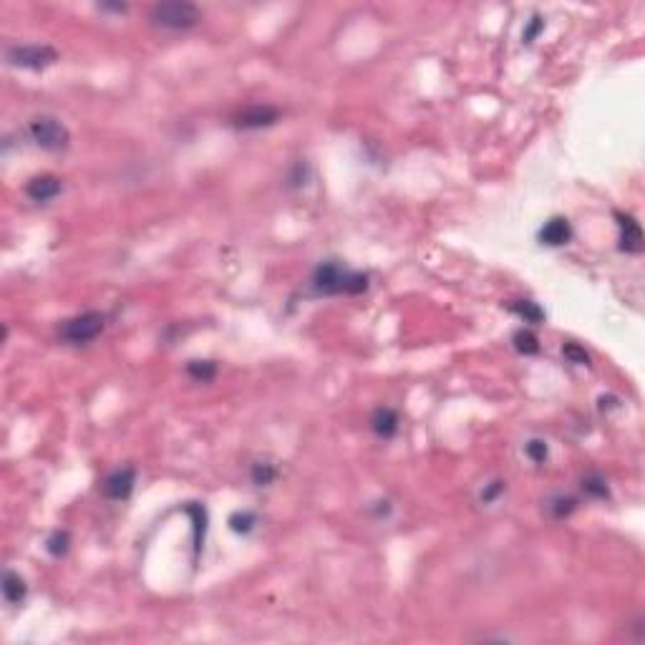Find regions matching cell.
Here are the masks:
<instances>
[{"instance_id":"1","label":"cell","mask_w":645,"mask_h":645,"mask_svg":"<svg viewBox=\"0 0 645 645\" xmlns=\"http://www.w3.org/2000/svg\"><path fill=\"white\" fill-rule=\"evenodd\" d=\"M310 285L318 295H361L368 288V275L348 270L336 260H326L313 270Z\"/></svg>"},{"instance_id":"2","label":"cell","mask_w":645,"mask_h":645,"mask_svg":"<svg viewBox=\"0 0 645 645\" xmlns=\"http://www.w3.org/2000/svg\"><path fill=\"white\" fill-rule=\"evenodd\" d=\"M151 25L164 30H189L202 20V11L187 0H172V3H157L149 11Z\"/></svg>"},{"instance_id":"3","label":"cell","mask_w":645,"mask_h":645,"mask_svg":"<svg viewBox=\"0 0 645 645\" xmlns=\"http://www.w3.org/2000/svg\"><path fill=\"white\" fill-rule=\"evenodd\" d=\"M103 326H106L103 313L89 310V313L73 315V318L63 320V326L58 328V336H60V340H66V343H71V345H86L101 336Z\"/></svg>"},{"instance_id":"4","label":"cell","mask_w":645,"mask_h":645,"mask_svg":"<svg viewBox=\"0 0 645 645\" xmlns=\"http://www.w3.org/2000/svg\"><path fill=\"white\" fill-rule=\"evenodd\" d=\"M28 136L33 144L46 151H63L71 141L68 129L56 116H36L28 124Z\"/></svg>"},{"instance_id":"5","label":"cell","mask_w":645,"mask_h":645,"mask_svg":"<svg viewBox=\"0 0 645 645\" xmlns=\"http://www.w3.org/2000/svg\"><path fill=\"white\" fill-rule=\"evenodd\" d=\"M6 60L11 66L25 68V71H43V68L53 66L58 60V53L43 43H25V46H11L6 51Z\"/></svg>"},{"instance_id":"6","label":"cell","mask_w":645,"mask_h":645,"mask_svg":"<svg viewBox=\"0 0 645 645\" xmlns=\"http://www.w3.org/2000/svg\"><path fill=\"white\" fill-rule=\"evenodd\" d=\"M278 121H280V109H275L270 103H255V106H248L245 111H240L232 124L237 129H242V132H257V129L275 127Z\"/></svg>"},{"instance_id":"7","label":"cell","mask_w":645,"mask_h":645,"mask_svg":"<svg viewBox=\"0 0 645 645\" xmlns=\"http://www.w3.org/2000/svg\"><path fill=\"white\" fill-rule=\"evenodd\" d=\"M615 219H618V229H620V250L627 255H640L645 248L643 242V229H640V222L633 217V215H625V212H615Z\"/></svg>"},{"instance_id":"8","label":"cell","mask_w":645,"mask_h":645,"mask_svg":"<svg viewBox=\"0 0 645 645\" xmlns=\"http://www.w3.org/2000/svg\"><path fill=\"white\" fill-rule=\"evenodd\" d=\"M134 484H136V469H134V466H124V469H116L114 474L106 477V482H103V494L114 502H124L132 497Z\"/></svg>"},{"instance_id":"9","label":"cell","mask_w":645,"mask_h":645,"mask_svg":"<svg viewBox=\"0 0 645 645\" xmlns=\"http://www.w3.org/2000/svg\"><path fill=\"white\" fill-rule=\"evenodd\" d=\"M537 240L542 242V245H547V248H562V245H567V242L573 240V224L565 217L547 219L542 224V229H539Z\"/></svg>"},{"instance_id":"10","label":"cell","mask_w":645,"mask_h":645,"mask_svg":"<svg viewBox=\"0 0 645 645\" xmlns=\"http://www.w3.org/2000/svg\"><path fill=\"white\" fill-rule=\"evenodd\" d=\"M60 189H63V184H60L58 177H53V174H38V177H33V179L28 181L25 194H28L33 202H49V199L58 197Z\"/></svg>"},{"instance_id":"11","label":"cell","mask_w":645,"mask_h":645,"mask_svg":"<svg viewBox=\"0 0 645 645\" xmlns=\"http://www.w3.org/2000/svg\"><path fill=\"white\" fill-rule=\"evenodd\" d=\"M398 414L388 406H381V409L373 411L371 416V431H373L378 439H393L398 434Z\"/></svg>"},{"instance_id":"12","label":"cell","mask_w":645,"mask_h":645,"mask_svg":"<svg viewBox=\"0 0 645 645\" xmlns=\"http://www.w3.org/2000/svg\"><path fill=\"white\" fill-rule=\"evenodd\" d=\"M25 592H28V585H25V580L20 577L18 573H13V570H6V575H3V597H6V603L20 605V603L25 600Z\"/></svg>"},{"instance_id":"13","label":"cell","mask_w":645,"mask_h":645,"mask_svg":"<svg viewBox=\"0 0 645 645\" xmlns=\"http://www.w3.org/2000/svg\"><path fill=\"white\" fill-rule=\"evenodd\" d=\"M506 310L514 313L517 318H522L525 323H530V326H539V323H544V310L532 300H509L506 302Z\"/></svg>"},{"instance_id":"14","label":"cell","mask_w":645,"mask_h":645,"mask_svg":"<svg viewBox=\"0 0 645 645\" xmlns=\"http://www.w3.org/2000/svg\"><path fill=\"white\" fill-rule=\"evenodd\" d=\"M184 512L192 517L194 522V557L199 555V549H202V542H205V525H207V512L202 504H194V502H189L187 506H184Z\"/></svg>"},{"instance_id":"15","label":"cell","mask_w":645,"mask_h":645,"mask_svg":"<svg viewBox=\"0 0 645 645\" xmlns=\"http://www.w3.org/2000/svg\"><path fill=\"white\" fill-rule=\"evenodd\" d=\"M512 343L517 348V353H522V356H537L539 353V340H537V336L530 328H522V331L514 333Z\"/></svg>"},{"instance_id":"16","label":"cell","mask_w":645,"mask_h":645,"mask_svg":"<svg viewBox=\"0 0 645 645\" xmlns=\"http://www.w3.org/2000/svg\"><path fill=\"white\" fill-rule=\"evenodd\" d=\"M187 376L197 383H210L217 376V363L215 361H189Z\"/></svg>"},{"instance_id":"17","label":"cell","mask_w":645,"mask_h":645,"mask_svg":"<svg viewBox=\"0 0 645 645\" xmlns=\"http://www.w3.org/2000/svg\"><path fill=\"white\" fill-rule=\"evenodd\" d=\"M250 479H253V484H257V487H270V484L278 479V469H275V464H270V461H255L253 469H250Z\"/></svg>"},{"instance_id":"18","label":"cell","mask_w":645,"mask_h":645,"mask_svg":"<svg viewBox=\"0 0 645 645\" xmlns=\"http://www.w3.org/2000/svg\"><path fill=\"white\" fill-rule=\"evenodd\" d=\"M71 549V535H68L66 530H56L49 535V539H46V552H49L51 557H63Z\"/></svg>"},{"instance_id":"19","label":"cell","mask_w":645,"mask_h":645,"mask_svg":"<svg viewBox=\"0 0 645 645\" xmlns=\"http://www.w3.org/2000/svg\"><path fill=\"white\" fill-rule=\"evenodd\" d=\"M582 492H585L587 497H592V499H610L608 482H605L600 474H587V477L582 479Z\"/></svg>"},{"instance_id":"20","label":"cell","mask_w":645,"mask_h":645,"mask_svg":"<svg viewBox=\"0 0 645 645\" xmlns=\"http://www.w3.org/2000/svg\"><path fill=\"white\" fill-rule=\"evenodd\" d=\"M257 525V517L253 512H235L229 517V530L235 535H250Z\"/></svg>"},{"instance_id":"21","label":"cell","mask_w":645,"mask_h":645,"mask_svg":"<svg viewBox=\"0 0 645 645\" xmlns=\"http://www.w3.org/2000/svg\"><path fill=\"white\" fill-rule=\"evenodd\" d=\"M575 506H577V502H575L573 497H555V499L547 504V509L552 512L555 519H565L575 512Z\"/></svg>"},{"instance_id":"22","label":"cell","mask_w":645,"mask_h":645,"mask_svg":"<svg viewBox=\"0 0 645 645\" xmlns=\"http://www.w3.org/2000/svg\"><path fill=\"white\" fill-rule=\"evenodd\" d=\"M562 356H565L570 363H575V366H590V356H587V350L577 343L562 345Z\"/></svg>"},{"instance_id":"23","label":"cell","mask_w":645,"mask_h":645,"mask_svg":"<svg viewBox=\"0 0 645 645\" xmlns=\"http://www.w3.org/2000/svg\"><path fill=\"white\" fill-rule=\"evenodd\" d=\"M525 454L532 459V461H535V464H544V461H547L549 449H547V444H544L542 439H532V441H527Z\"/></svg>"},{"instance_id":"24","label":"cell","mask_w":645,"mask_h":645,"mask_svg":"<svg viewBox=\"0 0 645 645\" xmlns=\"http://www.w3.org/2000/svg\"><path fill=\"white\" fill-rule=\"evenodd\" d=\"M542 30H544V18H542V15H532V20L527 23L525 33H522V41L530 46V43H535V38L539 36Z\"/></svg>"},{"instance_id":"25","label":"cell","mask_w":645,"mask_h":645,"mask_svg":"<svg viewBox=\"0 0 645 645\" xmlns=\"http://www.w3.org/2000/svg\"><path fill=\"white\" fill-rule=\"evenodd\" d=\"M504 492V482L502 479H494V482H489L487 487L482 489V494H479V499H482V504H492V502L497 499V497Z\"/></svg>"},{"instance_id":"26","label":"cell","mask_w":645,"mask_h":645,"mask_svg":"<svg viewBox=\"0 0 645 645\" xmlns=\"http://www.w3.org/2000/svg\"><path fill=\"white\" fill-rule=\"evenodd\" d=\"M305 177H308V167L305 164H295L293 169V177H290V187H302L305 184Z\"/></svg>"},{"instance_id":"27","label":"cell","mask_w":645,"mask_h":645,"mask_svg":"<svg viewBox=\"0 0 645 645\" xmlns=\"http://www.w3.org/2000/svg\"><path fill=\"white\" fill-rule=\"evenodd\" d=\"M98 11H111V13H127V3H101Z\"/></svg>"}]
</instances>
